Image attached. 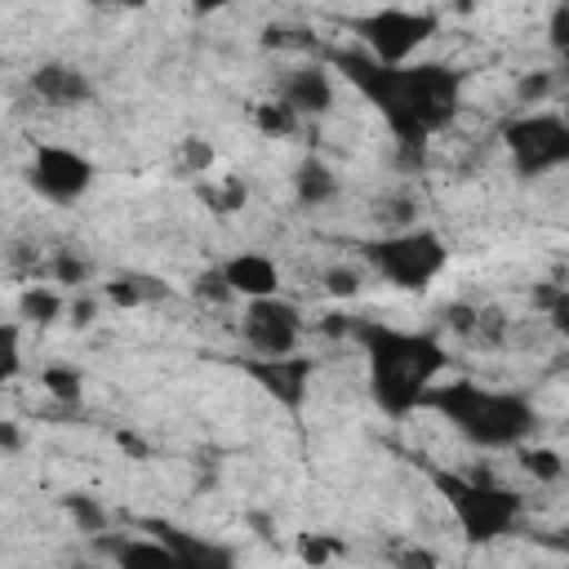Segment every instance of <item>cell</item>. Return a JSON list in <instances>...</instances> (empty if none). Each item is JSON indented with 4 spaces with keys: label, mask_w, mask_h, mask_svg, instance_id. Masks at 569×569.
Instances as JSON below:
<instances>
[{
    "label": "cell",
    "mask_w": 569,
    "mask_h": 569,
    "mask_svg": "<svg viewBox=\"0 0 569 569\" xmlns=\"http://www.w3.org/2000/svg\"><path fill=\"white\" fill-rule=\"evenodd\" d=\"M62 311H67V298L49 284H27L18 298V316L31 325H53V320H62Z\"/></svg>",
    "instance_id": "ac0fdd59"
},
{
    "label": "cell",
    "mask_w": 569,
    "mask_h": 569,
    "mask_svg": "<svg viewBox=\"0 0 569 569\" xmlns=\"http://www.w3.org/2000/svg\"><path fill=\"white\" fill-rule=\"evenodd\" d=\"M551 84H556L551 71H525V76L516 80V102L533 111V107H542V98L551 93Z\"/></svg>",
    "instance_id": "484cf974"
},
{
    "label": "cell",
    "mask_w": 569,
    "mask_h": 569,
    "mask_svg": "<svg viewBox=\"0 0 569 569\" xmlns=\"http://www.w3.org/2000/svg\"><path fill=\"white\" fill-rule=\"evenodd\" d=\"M244 182L240 178H227V187H200V200L213 204V213H236L244 204Z\"/></svg>",
    "instance_id": "d4e9b609"
},
{
    "label": "cell",
    "mask_w": 569,
    "mask_h": 569,
    "mask_svg": "<svg viewBox=\"0 0 569 569\" xmlns=\"http://www.w3.org/2000/svg\"><path fill=\"white\" fill-rule=\"evenodd\" d=\"M498 138L520 178H542L569 164V124L560 111H520L502 120Z\"/></svg>",
    "instance_id": "8992f818"
},
{
    "label": "cell",
    "mask_w": 569,
    "mask_h": 569,
    "mask_svg": "<svg viewBox=\"0 0 569 569\" xmlns=\"http://www.w3.org/2000/svg\"><path fill=\"white\" fill-rule=\"evenodd\" d=\"M436 493L445 498V507L453 511V520L462 525V538L471 547L498 542L507 538L520 516H525V498L507 485H493L485 476H462V471H431Z\"/></svg>",
    "instance_id": "277c9868"
},
{
    "label": "cell",
    "mask_w": 569,
    "mask_h": 569,
    "mask_svg": "<svg viewBox=\"0 0 569 569\" xmlns=\"http://www.w3.org/2000/svg\"><path fill=\"white\" fill-rule=\"evenodd\" d=\"M191 293H196L200 302H227V298H231V289H227V280H222L218 267H204V271L191 280Z\"/></svg>",
    "instance_id": "f546056e"
},
{
    "label": "cell",
    "mask_w": 569,
    "mask_h": 569,
    "mask_svg": "<svg viewBox=\"0 0 569 569\" xmlns=\"http://www.w3.org/2000/svg\"><path fill=\"white\" fill-rule=\"evenodd\" d=\"M293 196H298V204L320 209V204H329V200L338 196V173H333L320 156H307V160L293 169Z\"/></svg>",
    "instance_id": "2e32d148"
},
{
    "label": "cell",
    "mask_w": 569,
    "mask_h": 569,
    "mask_svg": "<svg viewBox=\"0 0 569 569\" xmlns=\"http://www.w3.org/2000/svg\"><path fill=\"white\" fill-rule=\"evenodd\" d=\"M244 373H249L271 400H280L284 409H298V405L307 400V391H311L316 360L302 356V351H293V356H253V360H244Z\"/></svg>",
    "instance_id": "30bf717a"
},
{
    "label": "cell",
    "mask_w": 569,
    "mask_h": 569,
    "mask_svg": "<svg viewBox=\"0 0 569 569\" xmlns=\"http://www.w3.org/2000/svg\"><path fill=\"white\" fill-rule=\"evenodd\" d=\"M107 298L116 307H147V302H164L169 298V284L160 276H116L107 284Z\"/></svg>",
    "instance_id": "e0dca14e"
},
{
    "label": "cell",
    "mask_w": 569,
    "mask_h": 569,
    "mask_svg": "<svg viewBox=\"0 0 569 569\" xmlns=\"http://www.w3.org/2000/svg\"><path fill=\"white\" fill-rule=\"evenodd\" d=\"M347 333L360 342L373 400L391 418H405L409 409H418L427 387L436 382V373L449 360L440 338H431L422 329H396L387 320H351Z\"/></svg>",
    "instance_id": "7a4b0ae2"
},
{
    "label": "cell",
    "mask_w": 569,
    "mask_h": 569,
    "mask_svg": "<svg viewBox=\"0 0 569 569\" xmlns=\"http://www.w3.org/2000/svg\"><path fill=\"white\" fill-rule=\"evenodd\" d=\"M338 551H342V542H333V538H316V533H302V542H298V556H302L311 569H325Z\"/></svg>",
    "instance_id": "f1b7e54d"
},
{
    "label": "cell",
    "mask_w": 569,
    "mask_h": 569,
    "mask_svg": "<svg viewBox=\"0 0 569 569\" xmlns=\"http://www.w3.org/2000/svg\"><path fill=\"white\" fill-rule=\"evenodd\" d=\"M351 31L360 36V49L373 62L400 67V62H413V53L440 31V18L431 9H373V13H360Z\"/></svg>",
    "instance_id": "52a82bcc"
},
{
    "label": "cell",
    "mask_w": 569,
    "mask_h": 569,
    "mask_svg": "<svg viewBox=\"0 0 569 569\" xmlns=\"http://www.w3.org/2000/svg\"><path fill=\"white\" fill-rule=\"evenodd\" d=\"M391 565L396 569H440V556L422 542H396L391 547Z\"/></svg>",
    "instance_id": "4316f807"
},
{
    "label": "cell",
    "mask_w": 569,
    "mask_h": 569,
    "mask_svg": "<svg viewBox=\"0 0 569 569\" xmlns=\"http://www.w3.org/2000/svg\"><path fill=\"white\" fill-rule=\"evenodd\" d=\"M27 182L49 204H76L93 187V160L62 142H40L27 164Z\"/></svg>",
    "instance_id": "ba28073f"
},
{
    "label": "cell",
    "mask_w": 569,
    "mask_h": 569,
    "mask_svg": "<svg viewBox=\"0 0 569 569\" xmlns=\"http://www.w3.org/2000/svg\"><path fill=\"white\" fill-rule=\"evenodd\" d=\"M333 67L373 102L396 133L400 151H422L427 138L453 124L462 102V71L449 62H400L382 67L365 49H333Z\"/></svg>",
    "instance_id": "6da1fadb"
},
{
    "label": "cell",
    "mask_w": 569,
    "mask_h": 569,
    "mask_svg": "<svg viewBox=\"0 0 569 569\" xmlns=\"http://www.w3.org/2000/svg\"><path fill=\"white\" fill-rule=\"evenodd\" d=\"M0 449H18V427L13 422H0Z\"/></svg>",
    "instance_id": "e575fe53"
},
{
    "label": "cell",
    "mask_w": 569,
    "mask_h": 569,
    "mask_svg": "<svg viewBox=\"0 0 569 569\" xmlns=\"http://www.w3.org/2000/svg\"><path fill=\"white\" fill-rule=\"evenodd\" d=\"M565 36H569V4H556L551 9V44L565 49Z\"/></svg>",
    "instance_id": "1f68e13d"
},
{
    "label": "cell",
    "mask_w": 569,
    "mask_h": 569,
    "mask_svg": "<svg viewBox=\"0 0 569 569\" xmlns=\"http://www.w3.org/2000/svg\"><path fill=\"white\" fill-rule=\"evenodd\" d=\"M280 102L302 120V116H329L333 102H338V89H333V71L320 67V62H307V67H293L284 80H280Z\"/></svg>",
    "instance_id": "8fae6325"
},
{
    "label": "cell",
    "mask_w": 569,
    "mask_h": 569,
    "mask_svg": "<svg viewBox=\"0 0 569 569\" xmlns=\"http://www.w3.org/2000/svg\"><path fill=\"white\" fill-rule=\"evenodd\" d=\"M365 258H369V267H373L387 284L413 293V289H427V284L445 271L449 244H445V236L431 231V227H405V231H387V236L369 240V244H365Z\"/></svg>",
    "instance_id": "5b68a950"
},
{
    "label": "cell",
    "mask_w": 569,
    "mask_h": 569,
    "mask_svg": "<svg viewBox=\"0 0 569 569\" xmlns=\"http://www.w3.org/2000/svg\"><path fill=\"white\" fill-rule=\"evenodd\" d=\"M178 160H182L187 169H196V173H204V169L213 164V147H209L204 138H187V142L178 147Z\"/></svg>",
    "instance_id": "4dcf8cb0"
},
{
    "label": "cell",
    "mask_w": 569,
    "mask_h": 569,
    "mask_svg": "<svg viewBox=\"0 0 569 569\" xmlns=\"http://www.w3.org/2000/svg\"><path fill=\"white\" fill-rule=\"evenodd\" d=\"M320 289H325L329 298H356V293L365 289V271L351 267V262H333V267H325Z\"/></svg>",
    "instance_id": "7402d4cb"
},
{
    "label": "cell",
    "mask_w": 569,
    "mask_h": 569,
    "mask_svg": "<svg viewBox=\"0 0 569 569\" xmlns=\"http://www.w3.org/2000/svg\"><path fill=\"white\" fill-rule=\"evenodd\" d=\"M62 511L80 525V533H102V529H107V520H111V516H107V507H102L93 493H67V498H62Z\"/></svg>",
    "instance_id": "ffe728a7"
},
{
    "label": "cell",
    "mask_w": 569,
    "mask_h": 569,
    "mask_svg": "<svg viewBox=\"0 0 569 569\" xmlns=\"http://www.w3.org/2000/svg\"><path fill=\"white\" fill-rule=\"evenodd\" d=\"M67 311H71V325H76V329H84V325L93 320L98 302H93V298H76V302H67Z\"/></svg>",
    "instance_id": "836d02e7"
},
{
    "label": "cell",
    "mask_w": 569,
    "mask_h": 569,
    "mask_svg": "<svg viewBox=\"0 0 569 569\" xmlns=\"http://www.w3.org/2000/svg\"><path fill=\"white\" fill-rule=\"evenodd\" d=\"M49 276H53V284H84L89 262H84V258H76L71 249H62V253L49 262Z\"/></svg>",
    "instance_id": "83f0119b"
},
{
    "label": "cell",
    "mask_w": 569,
    "mask_h": 569,
    "mask_svg": "<svg viewBox=\"0 0 569 569\" xmlns=\"http://www.w3.org/2000/svg\"><path fill=\"white\" fill-rule=\"evenodd\" d=\"M476 316H480L476 307H462V302H458V307H449V325H453L458 333H476Z\"/></svg>",
    "instance_id": "d6a6232c"
},
{
    "label": "cell",
    "mask_w": 569,
    "mask_h": 569,
    "mask_svg": "<svg viewBox=\"0 0 569 569\" xmlns=\"http://www.w3.org/2000/svg\"><path fill=\"white\" fill-rule=\"evenodd\" d=\"M147 529L169 547V556H173L178 569H236L231 547H222L213 538H200V533L178 529V525H164V520H151Z\"/></svg>",
    "instance_id": "7c38bea8"
},
{
    "label": "cell",
    "mask_w": 569,
    "mask_h": 569,
    "mask_svg": "<svg viewBox=\"0 0 569 569\" xmlns=\"http://www.w3.org/2000/svg\"><path fill=\"white\" fill-rule=\"evenodd\" d=\"M218 271H222V280H227V289H231V298H276L280 293V267L267 258V253H253V249H244V253H231L227 262H218Z\"/></svg>",
    "instance_id": "4fadbf2b"
},
{
    "label": "cell",
    "mask_w": 569,
    "mask_h": 569,
    "mask_svg": "<svg viewBox=\"0 0 569 569\" xmlns=\"http://www.w3.org/2000/svg\"><path fill=\"white\" fill-rule=\"evenodd\" d=\"M520 462H525V471H529L533 480H547V485L565 476V462H560V453H556V449H547V445L520 449Z\"/></svg>",
    "instance_id": "cb8c5ba5"
},
{
    "label": "cell",
    "mask_w": 569,
    "mask_h": 569,
    "mask_svg": "<svg viewBox=\"0 0 569 569\" xmlns=\"http://www.w3.org/2000/svg\"><path fill=\"white\" fill-rule=\"evenodd\" d=\"M244 342L253 347V356H293L302 342V307L289 298H253L244 307L240 320Z\"/></svg>",
    "instance_id": "9c48e42d"
},
{
    "label": "cell",
    "mask_w": 569,
    "mask_h": 569,
    "mask_svg": "<svg viewBox=\"0 0 569 569\" xmlns=\"http://www.w3.org/2000/svg\"><path fill=\"white\" fill-rule=\"evenodd\" d=\"M253 124H258L267 138H289V133H298L302 120H298L280 98H271V102H258V107H253Z\"/></svg>",
    "instance_id": "44dd1931"
},
{
    "label": "cell",
    "mask_w": 569,
    "mask_h": 569,
    "mask_svg": "<svg viewBox=\"0 0 569 569\" xmlns=\"http://www.w3.org/2000/svg\"><path fill=\"white\" fill-rule=\"evenodd\" d=\"M102 551L111 556L116 569H178L173 556H169V547H164L156 533H151V538H142V533L102 538Z\"/></svg>",
    "instance_id": "9a60e30c"
},
{
    "label": "cell",
    "mask_w": 569,
    "mask_h": 569,
    "mask_svg": "<svg viewBox=\"0 0 569 569\" xmlns=\"http://www.w3.org/2000/svg\"><path fill=\"white\" fill-rule=\"evenodd\" d=\"M31 93L49 107H84L93 98V80L71 62H44L31 71Z\"/></svg>",
    "instance_id": "5bb4252c"
},
{
    "label": "cell",
    "mask_w": 569,
    "mask_h": 569,
    "mask_svg": "<svg viewBox=\"0 0 569 569\" xmlns=\"http://www.w3.org/2000/svg\"><path fill=\"white\" fill-rule=\"evenodd\" d=\"M40 387H44L53 400L76 405L80 391H84V378H80V369H71V365H44V369H40Z\"/></svg>",
    "instance_id": "d6986e66"
},
{
    "label": "cell",
    "mask_w": 569,
    "mask_h": 569,
    "mask_svg": "<svg viewBox=\"0 0 569 569\" xmlns=\"http://www.w3.org/2000/svg\"><path fill=\"white\" fill-rule=\"evenodd\" d=\"M22 369V325L0 320V387L13 382Z\"/></svg>",
    "instance_id": "603a6c76"
},
{
    "label": "cell",
    "mask_w": 569,
    "mask_h": 569,
    "mask_svg": "<svg viewBox=\"0 0 569 569\" xmlns=\"http://www.w3.org/2000/svg\"><path fill=\"white\" fill-rule=\"evenodd\" d=\"M422 405L436 409L440 418H449L480 449H520L538 431V409L520 391L449 382V387H427Z\"/></svg>",
    "instance_id": "3957f363"
}]
</instances>
